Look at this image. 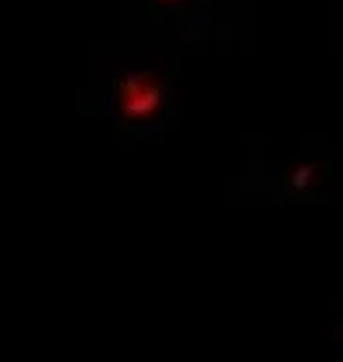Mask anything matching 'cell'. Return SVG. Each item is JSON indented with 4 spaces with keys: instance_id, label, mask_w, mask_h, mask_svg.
Masks as SVG:
<instances>
[{
    "instance_id": "cell-1",
    "label": "cell",
    "mask_w": 343,
    "mask_h": 362,
    "mask_svg": "<svg viewBox=\"0 0 343 362\" xmlns=\"http://www.w3.org/2000/svg\"><path fill=\"white\" fill-rule=\"evenodd\" d=\"M161 105V88L151 77H128L118 88V107L126 119H149Z\"/></svg>"
},
{
    "instance_id": "cell-2",
    "label": "cell",
    "mask_w": 343,
    "mask_h": 362,
    "mask_svg": "<svg viewBox=\"0 0 343 362\" xmlns=\"http://www.w3.org/2000/svg\"><path fill=\"white\" fill-rule=\"evenodd\" d=\"M317 175V165L313 163H308V165H301V168L296 169L295 173H293V184L298 186V188H306V186H310L313 182Z\"/></svg>"
}]
</instances>
